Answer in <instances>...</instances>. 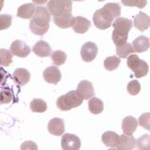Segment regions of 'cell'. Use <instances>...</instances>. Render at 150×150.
Instances as JSON below:
<instances>
[{
    "instance_id": "6da1fadb",
    "label": "cell",
    "mask_w": 150,
    "mask_h": 150,
    "mask_svg": "<svg viewBox=\"0 0 150 150\" xmlns=\"http://www.w3.org/2000/svg\"><path fill=\"white\" fill-rule=\"evenodd\" d=\"M121 14V8L117 3H108L102 8L98 9L93 15V23L100 29L109 28L112 20L118 18Z\"/></svg>"
},
{
    "instance_id": "7a4b0ae2",
    "label": "cell",
    "mask_w": 150,
    "mask_h": 150,
    "mask_svg": "<svg viewBox=\"0 0 150 150\" xmlns=\"http://www.w3.org/2000/svg\"><path fill=\"white\" fill-rule=\"evenodd\" d=\"M51 22V15L45 7H37L35 8L34 15H33L29 27L33 34L42 36L47 33L49 29Z\"/></svg>"
},
{
    "instance_id": "3957f363",
    "label": "cell",
    "mask_w": 150,
    "mask_h": 150,
    "mask_svg": "<svg viewBox=\"0 0 150 150\" xmlns=\"http://www.w3.org/2000/svg\"><path fill=\"white\" fill-rule=\"evenodd\" d=\"M114 32H112V41L116 46L124 44L128 40L129 32L132 27V23L129 19L124 17H118L112 23Z\"/></svg>"
},
{
    "instance_id": "277c9868",
    "label": "cell",
    "mask_w": 150,
    "mask_h": 150,
    "mask_svg": "<svg viewBox=\"0 0 150 150\" xmlns=\"http://www.w3.org/2000/svg\"><path fill=\"white\" fill-rule=\"evenodd\" d=\"M83 103V100L76 91H69L65 95L60 96L56 100V106L61 111H69L79 107Z\"/></svg>"
},
{
    "instance_id": "5b68a950",
    "label": "cell",
    "mask_w": 150,
    "mask_h": 150,
    "mask_svg": "<svg viewBox=\"0 0 150 150\" xmlns=\"http://www.w3.org/2000/svg\"><path fill=\"white\" fill-rule=\"evenodd\" d=\"M72 2L69 0H51L47 3V11L54 17L71 13Z\"/></svg>"
},
{
    "instance_id": "8992f818",
    "label": "cell",
    "mask_w": 150,
    "mask_h": 150,
    "mask_svg": "<svg viewBox=\"0 0 150 150\" xmlns=\"http://www.w3.org/2000/svg\"><path fill=\"white\" fill-rule=\"evenodd\" d=\"M127 65L134 72V76L136 78L144 77L148 73V64L145 61L140 59L137 54L129 55Z\"/></svg>"
},
{
    "instance_id": "52a82bcc",
    "label": "cell",
    "mask_w": 150,
    "mask_h": 150,
    "mask_svg": "<svg viewBox=\"0 0 150 150\" xmlns=\"http://www.w3.org/2000/svg\"><path fill=\"white\" fill-rule=\"evenodd\" d=\"M61 146L63 150H79L81 147V140L74 134L66 133L61 139Z\"/></svg>"
},
{
    "instance_id": "ba28073f",
    "label": "cell",
    "mask_w": 150,
    "mask_h": 150,
    "mask_svg": "<svg viewBox=\"0 0 150 150\" xmlns=\"http://www.w3.org/2000/svg\"><path fill=\"white\" fill-rule=\"evenodd\" d=\"M76 93L80 96V98L82 100H90L91 98L94 97L95 95V91H94V87L92 83L86 80H83L79 83L77 86Z\"/></svg>"
},
{
    "instance_id": "9c48e42d",
    "label": "cell",
    "mask_w": 150,
    "mask_h": 150,
    "mask_svg": "<svg viewBox=\"0 0 150 150\" xmlns=\"http://www.w3.org/2000/svg\"><path fill=\"white\" fill-rule=\"evenodd\" d=\"M98 54V46L94 42H86L81 48V56L84 62H91Z\"/></svg>"
},
{
    "instance_id": "30bf717a",
    "label": "cell",
    "mask_w": 150,
    "mask_h": 150,
    "mask_svg": "<svg viewBox=\"0 0 150 150\" xmlns=\"http://www.w3.org/2000/svg\"><path fill=\"white\" fill-rule=\"evenodd\" d=\"M12 55L18 57H26L30 54V48L23 40H14L11 45V51Z\"/></svg>"
},
{
    "instance_id": "8fae6325",
    "label": "cell",
    "mask_w": 150,
    "mask_h": 150,
    "mask_svg": "<svg viewBox=\"0 0 150 150\" xmlns=\"http://www.w3.org/2000/svg\"><path fill=\"white\" fill-rule=\"evenodd\" d=\"M90 21L87 20L86 18L82 17V16H76L73 17L72 21V29L74 32L78 33V34H83L88 31V29L90 28Z\"/></svg>"
},
{
    "instance_id": "7c38bea8",
    "label": "cell",
    "mask_w": 150,
    "mask_h": 150,
    "mask_svg": "<svg viewBox=\"0 0 150 150\" xmlns=\"http://www.w3.org/2000/svg\"><path fill=\"white\" fill-rule=\"evenodd\" d=\"M43 78L47 83L56 84L61 80V71L58 68L51 66L43 71Z\"/></svg>"
},
{
    "instance_id": "4fadbf2b",
    "label": "cell",
    "mask_w": 150,
    "mask_h": 150,
    "mask_svg": "<svg viewBox=\"0 0 150 150\" xmlns=\"http://www.w3.org/2000/svg\"><path fill=\"white\" fill-rule=\"evenodd\" d=\"M48 131L54 136L62 135L65 131V125L63 119L57 118V117L51 119L48 123Z\"/></svg>"
},
{
    "instance_id": "5bb4252c",
    "label": "cell",
    "mask_w": 150,
    "mask_h": 150,
    "mask_svg": "<svg viewBox=\"0 0 150 150\" xmlns=\"http://www.w3.org/2000/svg\"><path fill=\"white\" fill-rule=\"evenodd\" d=\"M33 52L34 54L40 57H47V56L51 55L52 49L48 42L44 40H40L33 47Z\"/></svg>"
},
{
    "instance_id": "9a60e30c",
    "label": "cell",
    "mask_w": 150,
    "mask_h": 150,
    "mask_svg": "<svg viewBox=\"0 0 150 150\" xmlns=\"http://www.w3.org/2000/svg\"><path fill=\"white\" fill-rule=\"evenodd\" d=\"M137 126L138 122L133 116H127L123 119V122H122V130H123L125 135L132 136L134 131L137 129Z\"/></svg>"
},
{
    "instance_id": "2e32d148",
    "label": "cell",
    "mask_w": 150,
    "mask_h": 150,
    "mask_svg": "<svg viewBox=\"0 0 150 150\" xmlns=\"http://www.w3.org/2000/svg\"><path fill=\"white\" fill-rule=\"evenodd\" d=\"M136 140L133 136L129 135H121L119 136L118 144H117V149L118 150H132L135 147Z\"/></svg>"
},
{
    "instance_id": "e0dca14e",
    "label": "cell",
    "mask_w": 150,
    "mask_h": 150,
    "mask_svg": "<svg viewBox=\"0 0 150 150\" xmlns=\"http://www.w3.org/2000/svg\"><path fill=\"white\" fill-rule=\"evenodd\" d=\"M134 25L140 31L146 30L150 25L149 16L144 12H139L134 18Z\"/></svg>"
},
{
    "instance_id": "ac0fdd59",
    "label": "cell",
    "mask_w": 150,
    "mask_h": 150,
    "mask_svg": "<svg viewBox=\"0 0 150 150\" xmlns=\"http://www.w3.org/2000/svg\"><path fill=\"white\" fill-rule=\"evenodd\" d=\"M131 46H132L134 53H143V52L147 51L149 48V40L147 37L139 36L133 40Z\"/></svg>"
},
{
    "instance_id": "d6986e66",
    "label": "cell",
    "mask_w": 150,
    "mask_h": 150,
    "mask_svg": "<svg viewBox=\"0 0 150 150\" xmlns=\"http://www.w3.org/2000/svg\"><path fill=\"white\" fill-rule=\"evenodd\" d=\"M102 143L104 144L106 146L109 147H112L114 148L115 146H117L118 144V141H119V135L114 132V131H106L102 134Z\"/></svg>"
},
{
    "instance_id": "ffe728a7",
    "label": "cell",
    "mask_w": 150,
    "mask_h": 150,
    "mask_svg": "<svg viewBox=\"0 0 150 150\" xmlns=\"http://www.w3.org/2000/svg\"><path fill=\"white\" fill-rule=\"evenodd\" d=\"M30 72L25 69H17L13 72V79L20 84L25 86L30 81Z\"/></svg>"
},
{
    "instance_id": "44dd1931",
    "label": "cell",
    "mask_w": 150,
    "mask_h": 150,
    "mask_svg": "<svg viewBox=\"0 0 150 150\" xmlns=\"http://www.w3.org/2000/svg\"><path fill=\"white\" fill-rule=\"evenodd\" d=\"M36 7L34 6L33 3H27L23 4L18 8L17 11V16L23 18V19H30L34 15Z\"/></svg>"
},
{
    "instance_id": "7402d4cb",
    "label": "cell",
    "mask_w": 150,
    "mask_h": 150,
    "mask_svg": "<svg viewBox=\"0 0 150 150\" xmlns=\"http://www.w3.org/2000/svg\"><path fill=\"white\" fill-rule=\"evenodd\" d=\"M73 16L71 13L69 14H62L60 16L54 17V22L56 25L60 28H69L72 25Z\"/></svg>"
},
{
    "instance_id": "603a6c76",
    "label": "cell",
    "mask_w": 150,
    "mask_h": 150,
    "mask_svg": "<svg viewBox=\"0 0 150 150\" xmlns=\"http://www.w3.org/2000/svg\"><path fill=\"white\" fill-rule=\"evenodd\" d=\"M88 109L93 115L100 114V112H102L103 109H104L102 100L98 98H91L88 101Z\"/></svg>"
},
{
    "instance_id": "cb8c5ba5",
    "label": "cell",
    "mask_w": 150,
    "mask_h": 150,
    "mask_svg": "<svg viewBox=\"0 0 150 150\" xmlns=\"http://www.w3.org/2000/svg\"><path fill=\"white\" fill-rule=\"evenodd\" d=\"M132 53H134L133 48L129 42H126V43L122 44L120 46H116V54L118 55L120 58H127Z\"/></svg>"
},
{
    "instance_id": "d4e9b609",
    "label": "cell",
    "mask_w": 150,
    "mask_h": 150,
    "mask_svg": "<svg viewBox=\"0 0 150 150\" xmlns=\"http://www.w3.org/2000/svg\"><path fill=\"white\" fill-rule=\"evenodd\" d=\"M120 62H121V60L119 57H117V56H115V55L109 56V57L105 58L104 60V68L107 70L112 71V70H115L119 67Z\"/></svg>"
},
{
    "instance_id": "484cf974",
    "label": "cell",
    "mask_w": 150,
    "mask_h": 150,
    "mask_svg": "<svg viewBox=\"0 0 150 150\" xmlns=\"http://www.w3.org/2000/svg\"><path fill=\"white\" fill-rule=\"evenodd\" d=\"M30 109L35 112H44L47 110V103L40 98H35L30 103Z\"/></svg>"
},
{
    "instance_id": "4316f807",
    "label": "cell",
    "mask_w": 150,
    "mask_h": 150,
    "mask_svg": "<svg viewBox=\"0 0 150 150\" xmlns=\"http://www.w3.org/2000/svg\"><path fill=\"white\" fill-rule=\"evenodd\" d=\"M51 59L53 63L56 66H61L66 62L67 59V54H66L63 51H54L51 54Z\"/></svg>"
},
{
    "instance_id": "83f0119b",
    "label": "cell",
    "mask_w": 150,
    "mask_h": 150,
    "mask_svg": "<svg viewBox=\"0 0 150 150\" xmlns=\"http://www.w3.org/2000/svg\"><path fill=\"white\" fill-rule=\"evenodd\" d=\"M12 62V54L8 50L0 49V66L8 67Z\"/></svg>"
},
{
    "instance_id": "f1b7e54d",
    "label": "cell",
    "mask_w": 150,
    "mask_h": 150,
    "mask_svg": "<svg viewBox=\"0 0 150 150\" xmlns=\"http://www.w3.org/2000/svg\"><path fill=\"white\" fill-rule=\"evenodd\" d=\"M13 92L11 88H3L0 90V103L8 104L13 100Z\"/></svg>"
},
{
    "instance_id": "f546056e",
    "label": "cell",
    "mask_w": 150,
    "mask_h": 150,
    "mask_svg": "<svg viewBox=\"0 0 150 150\" xmlns=\"http://www.w3.org/2000/svg\"><path fill=\"white\" fill-rule=\"evenodd\" d=\"M139 150H150V136L144 134L136 141Z\"/></svg>"
},
{
    "instance_id": "4dcf8cb0",
    "label": "cell",
    "mask_w": 150,
    "mask_h": 150,
    "mask_svg": "<svg viewBox=\"0 0 150 150\" xmlns=\"http://www.w3.org/2000/svg\"><path fill=\"white\" fill-rule=\"evenodd\" d=\"M127 90L130 94V95L135 96L139 94V92L141 91V84L138 81H131L128 83V86H127Z\"/></svg>"
},
{
    "instance_id": "1f68e13d",
    "label": "cell",
    "mask_w": 150,
    "mask_h": 150,
    "mask_svg": "<svg viewBox=\"0 0 150 150\" xmlns=\"http://www.w3.org/2000/svg\"><path fill=\"white\" fill-rule=\"evenodd\" d=\"M12 17L8 14H2L0 15V30L7 29L11 25Z\"/></svg>"
},
{
    "instance_id": "d6a6232c",
    "label": "cell",
    "mask_w": 150,
    "mask_h": 150,
    "mask_svg": "<svg viewBox=\"0 0 150 150\" xmlns=\"http://www.w3.org/2000/svg\"><path fill=\"white\" fill-rule=\"evenodd\" d=\"M139 124L145 129H147V130L150 129V114L149 112H145V114L140 116Z\"/></svg>"
},
{
    "instance_id": "836d02e7",
    "label": "cell",
    "mask_w": 150,
    "mask_h": 150,
    "mask_svg": "<svg viewBox=\"0 0 150 150\" xmlns=\"http://www.w3.org/2000/svg\"><path fill=\"white\" fill-rule=\"evenodd\" d=\"M21 150H39L36 143L32 141H26L21 144Z\"/></svg>"
},
{
    "instance_id": "e575fe53",
    "label": "cell",
    "mask_w": 150,
    "mask_h": 150,
    "mask_svg": "<svg viewBox=\"0 0 150 150\" xmlns=\"http://www.w3.org/2000/svg\"><path fill=\"white\" fill-rule=\"evenodd\" d=\"M124 5L126 6H129V7H138V8H143L146 5V1H133V2H126V1H122Z\"/></svg>"
},
{
    "instance_id": "d590c367",
    "label": "cell",
    "mask_w": 150,
    "mask_h": 150,
    "mask_svg": "<svg viewBox=\"0 0 150 150\" xmlns=\"http://www.w3.org/2000/svg\"><path fill=\"white\" fill-rule=\"evenodd\" d=\"M8 75V74L7 73L6 70L2 68H0V84H4L5 83H6Z\"/></svg>"
},
{
    "instance_id": "8d00e7d4",
    "label": "cell",
    "mask_w": 150,
    "mask_h": 150,
    "mask_svg": "<svg viewBox=\"0 0 150 150\" xmlns=\"http://www.w3.org/2000/svg\"><path fill=\"white\" fill-rule=\"evenodd\" d=\"M3 6H4V1H3V0H0V11L2 9Z\"/></svg>"
},
{
    "instance_id": "74e56055",
    "label": "cell",
    "mask_w": 150,
    "mask_h": 150,
    "mask_svg": "<svg viewBox=\"0 0 150 150\" xmlns=\"http://www.w3.org/2000/svg\"><path fill=\"white\" fill-rule=\"evenodd\" d=\"M108 150H118L117 148H110V149H108Z\"/></svg>"
}]
</instances>
